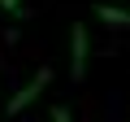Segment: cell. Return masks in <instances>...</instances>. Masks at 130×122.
<instances>
[{"mask_svg": "<svg viewBox=\"0 0 130 122\" xmlns=\"http://www.w3.org/2000/svg\"><path fill=\"white\" fill-rule=\"evenodd\" d=\"M87 57H91V35L87 26H70V79H83L87 74Z\"/></svg>", "mask_w": 130, "mask_h": 122, "instance_id": "6da1fadb", "label": "cell"}, {"mask_svg": "<svg viewBox=\"0 0 130 122\" xmlns=\"http://www.w3.org/2000/svg\"><path fill=\"white\" fill-rule=\"evenodd\" d=\"M0 9L5 13H22V0H0Z\"/></svg>", "mask_w": 130, "mask_h": 122, "instance_id": "5b68a950", "label": "cell"}, {"mask_svg": "<svg viewBox=\"0 0 130 122\" xmlns=\"http://www.w3.org/2000/svg\"><path fill=\"white\" fill-rule=\"evenodd\" d=\"M48 83H52V70L43 66V70H39V74H35V79H30V83H26L22 92H18V96H13L9 105H5V113H9V118H18L22 109H30V105H35V100L43 96V87H48Z\"/></svg>", "mask_w": 130, "mask_h": 122, "instance_id": "7a4b0ae2", "label": "cell"}, {"mask_svg": "<svg viewBox=\"0 0 130 122\" xmlns=\"http://www.w3.org/2000/svg\"><path fill=\"white\" fill-rule=\"evenodd\" d=\"M91 13H95V22H104L108 31H130V9H121V5H95Z\"/></svg>", "mask_w": 130, "mask_h": 122, "instance_id": "3957f363", "label": "cell"}, {"mask_svg": "<svg viewBox=\"0 0 130 122\" xmlns=\"http://www.w3.org/2000/svg\"><path fill=\"white\" fill-rule=\"evenodd\" d=\"M52 122H74V113L65 109V105H52Z\"/></svg>", "mask_w": 130, "mask_h": 122, "instance_id": "277c9868", "label": "cell"}]
</instances>
